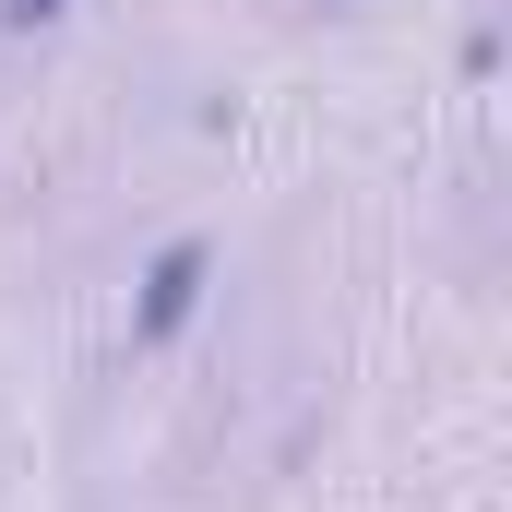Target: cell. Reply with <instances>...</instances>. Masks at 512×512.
Returning <instances> with one entry per match:
<instances>
[{
	"label": "cell",
	"instance_id": "cell-1",
	"mask_svg": "<svg viewBox=\"0 0 512 512\" xmlns=\"http://www.w3.org/2000/svg\"><path fill=\"white\" fill-rule=\"evenodd\" d=\"M203 286H215V239H167V251L143 262L131 346H143V358H155V346H179V334H191V310H203Z\"/></svg>",
	"mask_w": 512,
	"mask_h": 512
},
{
	"label": "cell",
	"instance_id": "cell-2",
	"mask_svg": "<svg viewBox=\"0 0 512 512\" xmlns=\"http://www.w3.org/2000/svg\"><path fill=\"white\" fill-rule=\"evenodd\" d=\"M72 0H0V24H60Z\"/></svg>",
	"mask_w": 512,
	"mask_h": 512
}]
</instances>
